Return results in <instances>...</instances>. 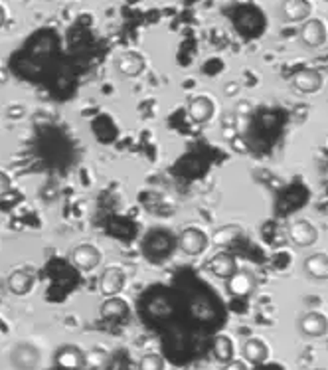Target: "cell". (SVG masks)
Segmentation results:
<instances>
[{
	"mask_svg": "<svg viewBox=\"0 0 328 370\" xmlns=\"http://www.w3.org/2000/svg\"><path fill=\"white\" fill-rule=\"evenodd\" d=\"M212 355L222 364L229 362V360L234 359V343H231V338L226 335L215 336L214 345H212Z\"/></svg>",
	"mask_w": 328,
	"mask_h": 370,
	"instance_id": "obj_20",
	"label": "cell"
},
{
	"mask_svg": "<svg viewBox=\"0 0 328 370\" xmlns=\"http://www.w3.org/2000/svg\"><path fill=\"white\" fill-rule=\"evenodd\" d=\"M322 74H318L317 69H301L293 76V88L303 95H313L317 91L322 90Z\"/></svg>",
	"mask_w": 328,
	"mask_h": 370,
	"instance_id": "obj_10",
	"label": "cell"
},
{
	"mask_svg": "<svg viewBox=\"0 0 328 370\" xmlns=\"http://www.w3.org/2000/svg\"><path fill=\"white\" fill-rule=\"evenodd\" d=\"M166 362L157 352H148L143 359L138 360V370H164Z\"/></svg>",
	"mask_w": 328,
	"mask_h": 370,
	"instance_id": "obj_23",
	"label": "cell"
},
{
	"mask_svg": "<svg viewBox=\"0 0 328 370\" xmlns=\"http://www.w3.org/2000/svg\"><path fill=\"white\" fill-rule=\"evenodd\" d=\"M170 247H172V238H170L164 230H162V234H160V242H159V230L157 232H152V234L147 235V240L143 242V252L145 254H169Z\"/></svg>",
	"mask_w": 328,
	"mask_h": 370,
	"instance_id": "obj_19",
	"label": "cell"
},
{
	"mask_svg": "<svg viewBox=\"0 0 328 370\" xmlns=\"http://www.w3.org/2000/svg\"><path fill=\"white\" fill-rule=\"evenodd\" d=\"M210 244V238L206 235L204 230L190 226V228H184L178 235V247H180L182 254L186 256H200L204 254L206 247Z\"/></svg>",
	"mask_w": 328,
	"mask_h": 370,
	"instance_id": "obj_1",
	"label": "cell"
},
{
	"mask_svg": "<svg viewBox=\"0 0 328 370\" xmlns=\"http://www.w3.org/2000/svg\"><path fill=\"white\" fill-rule=\"evenodd\" d=\"M10 191H12L10 177H8L6 172H2V170H0V198H2V196H6Z\"/></svg>",
	"mask_w": 328,
	"mask_h": 370,
	"instance_id": "obj_24",
	"label": "cell"
},
{
	"mask_svg": "<svg viewBox=\"0 0 328 370\" xmlns=\"http://www.w3.org/2000/svg\"><path fill=\"white\" fill-rule=\"evenodd\" d=\"M289 238L294 246L311 247L317 244L318 230L308 220H294L293 224L289 226Z\"/></svg>",
	"mask_w": 328,
	"mask_h": 370,
	"instance_id": "obj_8",
	"label": "cell"
},
{
	"mask_svg": "<svg viewBox=\"0 0 328 370\" xmlns=\"http://www.w3.org/2000/svg\"><path fill=\"white\" fill-rule=\"evenodd\" d=\"M327 26L322 20L318 18H306L303 26H301V32H299V40L301 44L308 48V50H317L327 44Z\"/></svg>",
	"mask_w": 328,
	"mask_h": 370,
	"instance_id": "obj_2",
	"label": "cell"
},
{
	"mask_svg": "<svg viewBox=\"0 0 328 370\" xmlns=\"http://www.w3.org/2000/svg\"><path fill=\"white\" fill-rule=\"evenodd\" d=\"M226 287L234 297H248V295L255 292L257 280H255V275L251 271L238 268V271L226 280Z\"/></svg>",
	"mask_w": 328,
	"mask_h": 370,
	"instance_id": "obj_4",
	"label": "cell"
},
{
	"mask_svg": "<svg viewBox=\"0 0 328 370\" xmlns=\"http://www.w3.org/2000/svg\"><path fill=\"white\" fill-rule=\"evenodd\" d=\"M239 91H241V85L238 81H229V83L224 85V95H227V97H236Z\"/></svg>",
	"mask_w": 328,
	"mask_h": 370,
	"instance_id": "obj_25",
	"label": "cell"
},
{
	"mask_svg": "<svg viewBox=\"0 0 328 370\" xmlns=\"http://www.w3.org/2000/svg\"><path fill=\"white\" fill-rule=\"evenodd\" d=\"M8 292L12 295H26V293L32 292L34 287V275L26 269H16L12 271L10 278H8Z\"/></svg>",
	"mask_w": 328,
	"mask_h": 370,
	"instance_id": "obj_17",
	"label": "cell"
},
{
	"mask_svg": "<svg viewBox=\"0 0 328 370\" xmlns=\"http://www.w3.org/2000/svg\"><path fill=\"white\" fill-rule=\"evenodd\" d=\"M54 360L59 370H80L85 366V352L76 345H64L56 350Z\"/></svg>",
	"mask_w": 328,
	"mask_h": 370,
	"instance_id": "obj_7",
	"label": "cell"
},
{
	"mask_svg": "<svg viewBox=\"0 0 328 370\" xmlns=\"http://www.w3.org/2000/svg\"><path fill=\"white\" fill-rule=\"evenodd\" d=\"M208 268H210V271L214 273L215 278L227 280L229 275H234L238 271V259L234 258L231 254H227V252H220V254H215L214 258L210 259Z\"/></svg>",
	"mask_w": 328,
	"mask_h": 370,
	"instance_id": "obj_13",
	"label": "cell"
},
{
	"mask_svg": "<svg viewBox=\"0 0 328 370\" xmlns=\"http://www.w3.org/2000/svg\"><path fill=\"white\" fill-rule=\"evenodd\" d=\"M71 263L81 271H91L101 263V252L93 244H80L71 252Z\"/></svg>",
	"mask_w": 328,
	"mask_h": 370,
	"instance_id": "obj_9",
	"label": "cell"
},
{
	"mask_svg": "<svg viewBox=\"0 0 328 370\" xmlns=\"http://www.w3.org/2000/svg\"><path fill=\"white\" fill-rule=\"evenodd\" d=\"M224 370H248V364L245 362H241V360H229L224 364Z\"/></svg>",
	"mask_w": 328,
	"mask_h": 370,
	"instance_id": "obj_26",
	"label": "cell"
},
{
	"mask_svg": "<svg viewBox=\"0 0 328 370\" xmlns=\"http://www.w3.org/2000/svg\"><path fill=\"white\" fill-rule=\"evenodd\" d=\"M6 24V11H4V6H0V28Z\"/></svg>",
	"mask_w": 328,
	"mask_h": 370,
	"instance_id": "obj_27",
	"label": "cell"
},
{
	"mask_svg": "<svg viewBox=\"0 0 328 370\" xmlns=\"http://www.w3.org/2000/svg\"><path fill=\"white\" fill-rule=\"evenodd\" d=\"M311 12H313V6L308 0H283L279 6V16L287 24L305 22L311 16Z\"/></svg>",
	"mask_w": 328,
	"mask_h": 370,
	"instance_id": "obj_6",
	"label": "cell"
},
{
	"mask_svg": "<svg viewBox=\"0 0 328 370\" xmlns=\"http://www.w3.org/2000/svg\"><path fill=\"white\" fill-rule=\"evenodd\" d=\"M10 364L14 370H36L40 364V350L30 343H18L12 348Z\"/></svg>",
	"mask_w": 328,
	"mask_h": 370,
	"instance_id": "obj_3",
	"label": "cell"
},
{
	"mask_svg": "<svg viewBox=\"0 0 328 370\" xmlns=\"http://www.w3.org/2000/svg\"><path fill=\"white\" fill-rule=\"evenodd\" d=\"M99 311H101V317L105 321H124L129 317V313H131L127 301L121 299V297H117V295L107 297V301H103Z\"/></svg>",
	"mask_w": 328,
	"mask_h": 370,
	"instance_id": "obj_15",
	"label": "cell"
},
{
	"mask_svg": "<svg viewBox=\"0 0 328 370\" xmlns=\"http://www.w3.org/2000/svg\"><path fill=\"white\" fill-rule=\"evenodd\" d=\"M239 234H241V230H239L238 226H226V228H220V230H215L214 244H218V246H226L229 242H234Z\"/></svg>",
	"mask_w": 328,
	"mask_h": 370,
	"instance_id": "obj_22",
	"label": "cell"
},
{
	"mask_svg": "<svg viewBox=\"0 0 328 370\" xmlns=\"http://www.w3.org/2000/svg\"><path fill=\"white\" fill-rule=\"evenodd\" d=\"M145 67H147V62H145V57L141 56L138 52H124L117 60V69H119V74L124 76V78H136V76H141Z\"/></svg>",
	"mask_w": 328,
	"mask_h": 370,
	"instance_id": "obj_11",
	"label": "cell"
},
{
	"mask_svg": "<svg viewBox=\"0 0 328 370\" xmlns=\"http://www.w3.org/2000/svg\"><path fill=\"white\" fill-rule=\"evenodd\" d=\"M241 352H243V359L251 364H263L269 359V348L261 338H248L241 347Z\"/></svg>",
	"mask_w": 328,
	"mask_h": 370,
	"instance_id": "obj_18",
	"label": "cell"
},
{
	"mask_svg": "<svg viewBox=\"0 0 328 370\" xmlns=\"http://www.w3.org/2000/svg\"><path fill=\"white\" fill-rule=\"evenodd\" d=\"M109 360V355L103 348H91L90 352H85V366L87 369H103Z\"/></svg>",
	"mask_w": 328,
	"mask_h": 370,
	"instance_id": "obj_21",
	"label": "cell"
},
{
	"mask_svg": "<svg viewBox=\"0 0 328 370\" xmlns=\"http://www.w3.org/2000/svg\"><path fill=\"white\" fill-rule=\"evenodd\" d=\"M214 109V101L210 100V97L200 95V97H194V100L188 103V117L192 119L194 123H206V121L212 119Z\"/></svg>",
	"mask_w": 328,
	"mask_h": 370,
	"instance_id": "obj_14",
	"label": "cell"
},
{
	"mask_svg": "<svg viewBox=\"0 0 328 370\" xmlns=\"http://www.w3.org/2000/svg\"><path fill=\"white\" fill-rule=\"evenodd\" d=\"M299 331L306 338H320L328 333V319L327 315L318 311H308L299 319Z\"/></svg>",
	"mask_w": 328,
	"mask_h": 370,
	"instance_id": "obj_5",
	"label": "cell"
},
{
	"mask_svg": "<svg viewBox=\"0 0 328 370\" xmlns=\"http://www.w3.org/2000/svg\"><path fill=\"white\" fill-rule=\"evenodd\" d=\"M124 287V271L121 268H107L103 271L101 281H99V289L105 297H113L119 295Z\"/></svg>",
	"mask_w": 328,
	"mask_h": 370,
	"instance_id": "obj_12",
	"label": "cell"
},
{
	"mask_svg": "<svg viewBox=\"0 0 328 370\" xmlns=\"http://www.w3.org/2000/svg\"><path fill=\"white\" fill-rule=\"evenodd\" d=\"M305 273L315 281H327L328 280V256L327 254H313L305 259L303 263Z\"/></svg>",
	"mask_w": 328,
	"mask_h": 370,
	"instance_id": "obj_16",
	"label": "cell"
}]
</instances>
